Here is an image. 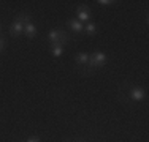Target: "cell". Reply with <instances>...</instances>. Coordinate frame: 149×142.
Masks as SVG:
<instances>
[{
    "mask_svg": "<svg viewBox=\"0 0 149 142\" xmlns=\"http://www.w3.org/2000/svg\"><path fill=\"white\" fill-rule=\"evenodd\" d=\"M48 38L51 41V46H67L72 41L70 35L65 30H52L48 33Z\"/></svg>",
    "mask_w": 149,
    "mask_h": 142,
    "instance_id": "1",
    "label": "cell"
},
{
    "mask_svg": "<svg viewBox=\"0 0 149 142\" xmlns=\"http://www.w3.org/2000/svg\"><path fill=\"white\" fill-rule=\"evenodd\" d=\"M105 63H106V54L102 51H95L94 54L89 55V63H87V66H89V70L94 73L95 70L105 66Z\"/></svg>",
    "mask_w": 149,
    "mask_h": 142,
    "instance_id": "2",
    "label": "cell"
},
{
    "mask_svg": "<svg viewBox=\"0 0 149 142\" xmlns=\"http://www.w3.org/2000/svg\"><path fill=\"white\" fill-rule=\"evenodd\" d=\"M129 93H130V98H132L133 101H143V99L146 98V92L141 87H132L129 90Z\"/></svg>",
    "mask_w": 149,
    "mask_h": 142,
    "instance_id": "3",
    "label": "cell"
},
{
    "mask_svg": "<svg viewBox=\"0 0 149 142\" xmlns=\"http://www.w3.org/2000/svg\"><path fill=\"white\" fill-rule=\"evenodd\" d=\"M76 16H78V21H87L89 22V19H91V10H89V6L87 5H81V6H78V10H76Z\"/></svg>",
    "mask_w": 149,
    "mask_h": 142,
    "instance_id": "4",
    "label": "cell"
},
{
    "mask_svg": "<svg viewBox=\"0 0 149 142\" xmlns=\"http://www.w3.org/2000/svg\"><path fill=\"white\" fill-rule=\"evenodd\" d=\"M21 33H24V24H21L19 21H15V22L10 26V35L17 38Z\"/></svg>",
    "mask_w": 149,
    "mask_h": 142,
    "instance_id": "5",
    "label": "cell"
},
{
    "mask_svg": "<svg viewBox=\"0 0 149 142\" xmlns=\"http://www.w3.org/2000/svg\"><path fill=\"white\" fill-rule=\"evenodd\" d=\"M74 62H76L78 68L87 66V63H89V54L87 52H79V54H76V57H74Z\"/></svg>",
    "mask_w": 149,
    "mask_h": 142,
    "instance_id": "6",
    "label": "cell"
},
{
    "mask_svg": "<svg viewBox=\"0 0 149 142\" xmlns=\"http://www.w3.org/2000/svg\"><path fill=\"white\" fill-rule=\"evenodd\" d=\"M24 33H26L27 38H35V35H37V27L32 22H27L26 26H24Z\"/></svg>",
    "mask_w": 149,
    "mask_h": 142,
    "instance_id": "7",
    "label": "cell"
},
{
    "mask_svg": "<svg viewBox=\"0 0 149 142\" xmlns=\"http://www.w3.org/2000/svg\"><path fill=\"white\" fill-rule=\"evenodd\" d=\"M68 26H70V28H72L73 32H76V33H79V32L84 30L83 24H81L78 19H70V21H68Z\"/></svg>",
    "mask_w": 149,
    "mask_h": 142,
    "instance_id": "8",
    "label": "cell"
},
{
    "mask_svg": "<svg viewBox=\"0 0 149 142\" xmlns=\"http://www.w3.org/2000/svg\"><path fill=\"white\" fill-rule=\"evenodd\" d=\"M16 21H19L21 24H24V26H26L27 22H30V16H29L27 13H24V11H22V13H19V14H17Z\"/></svg>",
    "mask_w": 149,
    "mask_h": 142,
    "instance_id": "9",
    "label": "cell"
},
{
    "mask_svg": "<svg viewBox=\"0 0 149 142\" xmlns=\"http://www.w3.org/2000/svg\"><path fill=\"white\" fill-rule=\"evenodd\" d=\"M51 54L54 57H60L63 54V46H51Z\"/></svg>",
    "mask_w": 149,
    "mask_h": 142,
    "instance_id": "10",
    "label": "cell"
},
{
    "mask_svg": "<svg viewBox=\"0 0 149 142\" xmlns=\"http://www.w3.org/2000/svg\"><path fill=\"white\" fill-rule=\"evenodd\" d=\"M84 30L87 32V35H95V32H97V27H95V24L87 22V26L84 27Z\"/></svg>",
    "mask_w": 149,
    "mask_h": 142,
    "instance_id": "11",
    "label": "cell"
},
{
    "mask_svg": "<svg viewBox=\"0 0 149 142\" xmlns=\"http://www.w3.org/2000/svg\"><path fill=\"white\" fill-rule=\"evenodd\" d=\"M98 3H100V5H113V3H116L114 0H98Z\"/></svg>",
    "mask_w": 149,
    "mask_h": 142,
    "instance_id": "12",
    "label": "cell"
},
{
    "mask_svg": "<svg viewBox=\"0 0 149 142\" xmlns=\"http://www.w3.org/2000/svg\"><path fill=\"white\" fill-rule=\"evenodd\" d=\"M26 142H41L40 141V137H37V136H32V137H29Z\"/></svg>",
    "mask_w": 149,
    "mask_h": 142,
    "instance_id": "13",
    "label": "cell"
},
{
    "mask_svg": "<svg viewBox=\"0 0 149 142\" xmlns=\"http://www.w3.org/2000/svg\"><path fill=\"white\" fill-rule=\"evenodd\" d=\"M3 48H5V40H3L2 37H0V52L3 51Z\"/></svg>",
    "mask_w": 149,
    "mask_h": 142,
    "instance_id": "14",
    "label": "cell"
},
{
    "mask_svg": "<svg viewBox=\"0 0 149 142\" xmlns=\"http://www.w3.org/2000/svg\"><path fill=\"white\" fill-rule=\"evenodd\" d=\"M0 32H2V24H0Z\"/></svg>",
    "mask_w": 149,
    "mask_h": 142,
    "instance_id": "15",
    "label": "cell"
},
{
    "mask_svg": "<svg viewBox=\"0 0 149 142\" xmlns=\"http://www.w3.org/2000/svg\"><path fill=\"white\" fill-rule=\"evenodd\" d=\"M79 142H83V141H79Z\"/></svg>",
    "mask_w": 149,
    "mask_h": 142,
    "instance_id": "16",
    "label": "cell"
}]
</instances>
